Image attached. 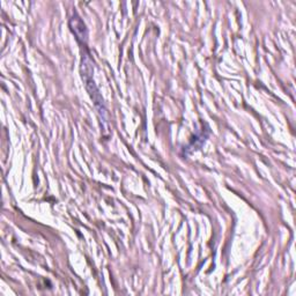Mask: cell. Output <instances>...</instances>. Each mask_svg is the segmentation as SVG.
I'll use <instances>...</instances> for the list:
<instances>
[{
    "label": "cell",
    "instance_id": "1",
    "mask_svg": "<svg viewBox=\"0 0 296 296\" xmlns=\"http://www.w3.org/2000/svg\"><path fill=\"white\" fill-rule=\"evenodd\" d=\"M70 26H71V29H72V32L74 33V35L77 36L79 42L86 43V41H87V31H86V26L77 14L71 19Z\"/></svg>",
    "mask_w": 296,
    "mask_h": 296
}]
</instances>
